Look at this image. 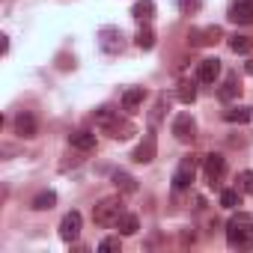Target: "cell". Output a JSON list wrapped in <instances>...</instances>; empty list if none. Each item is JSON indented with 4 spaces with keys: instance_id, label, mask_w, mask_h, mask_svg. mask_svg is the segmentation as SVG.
I'll list each match as a JSON object with an SVG mask.
<instances>
[{
    "instance_id": "obj_1",
    "label": "cell",
    "mask_w": 253,
    "mask_h": 253,
    "mask_svg": "<svg viewBox=\"0 0 253 253\" xmlns=\"http://www.w3.org/2000/svg\"><path fill=\"white\" fill-rule=\"evenodd\" d=\"M92 122H95V128H98V131L110 134L113 140H128V137L137 131L131 119L119 116V110H110V107H98V110L92 113Z\"/></svg>"
},
{
    "instance_id": "obj_2",
    "label": "cell",
    "mask_w": 253,
    "mask_h": 253,
    "mask_svg": "<svg viewBox=\"0 0 253 253\" xmlns=\"http://www.w3.org/2000/svg\"><path fill=\"white\" fill-rule=\"evenodd\" d=\"M226 241H229V247L250 250L253 247V217L250 214H235L226 223Z\"/></svg>"
},
{
    "instance_id": "obj_3",
    "label": "cell",
    "mask_w": 253,
    "mask_h": 253,
    "mask_svg": "<svg viewBox=\"0 0 253 253\" xmlns=\"http://www.w3.org/2000/svg\"><path fill=\"white\" fill-rule=\"evenodd\" d=\"M125 209H122V200L119 197H107V200H101L98 206H92V220H95V226H116V220H119V214H122Z\"/></svg>"
},
{
    "instance_id": "obj_4",
    "label": "cell",
    "mask_w": 253,
    "mask_h": 253,
    "mask_svg": "<svg viewBox=\"0 0 253 253\" xmlns=\"http://www.w3.org/2000/svg\"><path fill=\"white\" fill-rule=\"evenodd\" d=\"M197 167H200V158H197V155H185V158L179 161L176 173H173V188H176V191L191 188V182H194V176H197Z\"/></svg>"
},
{
    "instance_id": "obj_5",
    "label": "cell",
    "mask_w": 253,
    "mask_h": 253,
    "mask_svg": "<svg viewBox=\"0 0 253 253\" xmlns=\"http://www.w3.org/2000/svg\"><path fill=\"white\" fill-rule=\"evenodd\" d=\"M203 173H206V182H209L211 188H217V185L223 182V176H226V158L217 155V152L206 155V158H203Z\"/></svg>"
},
{
    "instance_id": "obj_6",
    "label": "cell",
    "mask_w": 253,
    "mask_h": 253,
    "mask_svg": "<svg viewBox=\"0 0 253 253\" xmlns=\"http://www.w3.org/2000/svg\"><path fill=\"white\" fill-rule=\"evenodd\" d=\"M173 134H176L179 143H194V137H197V122H194L191 113H179L173 119Z\"/></svg>"
},
{
    "instance_id": "obj_7",
    "label": "cell",
    "mask_w": 253,
    "mask_h": 253,
    "mask_svg": "<svg viewBox=\"0 0 253 253\" xmlns=\"http://www.w3.org/2000/svg\"><path fill=\"white\" fill-rule=\"evenodd\" d=\"M81 226H84V217H81V211H69V214H63V220H60V238L63 241H78V235H81Z\"/></svg>"
},
{
    "instance_id": "obj_8",
    "label": "cell",
    "mask_w": 253,
    "mask_h": 253,
    "mask_svg": "<svg viewBox=\"0 0 253 253\" xmlns=\"http://www.w3.org/2000/svg\"><path fill=\"white\" fill-rule=\"evenodd\" d=\"M12 125H15V134H18V137H36V134H39V122H36V116H33L30 110H21V113L12 119Z\"/></svg>"
},
{
    "instance_id": "obj_9",
    "label": "cell",
    "mask_w": 253,
    "mask_h": 253,
    "mask_svg": "<svg viewBox=\"0 0 253 253\" xmlns=\"http://www.w3.org/2000/svg\"><path fill=\"white\" fill-rule=\"evenodd\" d=\"M98 45H101V51H107V54H119V51L125 48V42H122V30H116V27H104V30L98 33Z\"/></svg>"
},
{
    "instance_id": "obj_10",
    "label": "cell",
    "mask_w": 253,
    "mask_h": 253,
    "mask_svg": "<svg viewBox=\"0 0 253 253\" xmlns=\"http://www.w3.org/2000/svg\"><path fill=\"white\" fill-rule=\"evenodd\" d=\"M220 36H223V30L217 24H211V27H203V30H191L188 42L191 45H214V42H220Z\"/></svg>"
},
{
    "instance_id": "obj_11",
    "label": "cell",
    "mask_w": 253,
    "mask_h": 253,
    "mask_svg": "<svg viewBox=\"0 0 253 253\" xmlns=\"http://www.w3.org/2000/svg\"><path fill=\"white\" fill-rule=\"evenodd\" d=\"M229 21L232 24H253V0H235L229 6Z\"/></svg>"
},
{
    "instance_id": "obj_12",
    "label": "cell",
    "mask_w": 253,
    "mask_h": 253,
    "mask_svg": "<svg viewBox=\"0 0 253 253\" xmlns=\"http://www.w3.org/2000/svg\"><path fill=\"white\" fill-rule=\"evenodd\" d=\"M217 75H220V60H217V57L200 60V69H197V81H200V84H214Z\"/></svg>"
},
{
    "instance_id": "obj_13",
    "label": "cell",
    "mask_w": 253,
    "mask_h": 253,
    "mask_svg": "<svg viewBox=\"0 0 253 253\" xmlns=\"http://www.w3.org/2000/svg\"><path fill=\"white\" fill-rule=\"evenodd\" d=\"M155 152H158V143H155V134H146V137H143V143H140V146L134 149V155H131V158H134L137 164H149V161L155 158Z\"/></svg>"
},
{
    "instance_id": "obj_14",
    "label": "cell",
    "mask_w": 253,
    "mask_h": 253,
    "mask_svg": "<svg viewBox=\"0 0 253 253\" xmlns=\"http://www.w3.org/2000/svg\"><path fill=\"white\" fill-rule=\"evenodd\" d=\"M69 143L75 149H81V152H92L95 149V134L92 131H72L69 134Z\"/></svg>"
},
{
    "instance_id": "obj_15",
    "label": "cell",
    "mask_w": 253,
    "mask_h": 253,
    "mask_svg": "<svg viewBox=\"0 0 253 253\" xmlns=\"http://www.w3.org/2000/svg\"><path fill=\"white\" fill-rule=\"evenodd\" d=\"M131 15L140 21V24H149L155 18V0H137V3L131 6Z\"/></svg>"
},
{
    "instance_id": "obj_16",
    "label": "cell",
    "mask_w": 253,
    "mask_h": 253,
    "mask_svg": "<svg viewBox=\"0 0 253 253\" xmlns=\"http://www.w3.org/2000/svg\"><path fill=\"white\" fill-rule=\"evenodd\" d=\"M143 98H146V89L143 86H131V89L122 92V107L125 110H137L143 104Z\"/></svg>"
},
{
    "instance_id": "obj_17",
    "label": "cell",
    "mask_w": 253,
    "mask_h": 253,
    "mask_svg": "<svg viewBox=\"0 0 253 253\" xmlns=\"http://www.w3.org/2000/svg\"><path fill=\"white\" fill-rule=\"evenodd\" d=\"M116 229H119V235H134V232L140 229V220H137V214H131V211H122V214H119V220H116Z\"/></svg>"
},
{
    "instance_id": "obj_18",
    "label": "cell",
    "mask_w": 253,
    "mask_h": 253,
    "mask_svg": "<svg viewBox=\"0 0 253 253\" xmlns=\"http://www.w3.org/2000/svg\"><path fill=\"white\" fill-rule=\"evenodd\" d=\"M229 48L235 54H250L253 51V33H235V36H229Z\"/></svg>"
},
{
    "instance_id": "obj_19",
    "label": "cell",
    "mask_w": 253,
    "mask_h": 253,
    "mask_svg": "<svg viewBox=\"0 0 253 253\" xmlns=\"http://www.w3.org/2000/svg\"><path fill=\"white\" fill-rule=\"evenodd\" d=\"M250 116H253V110H250V107H244V104H232V107H226V110H223V119H226V122H238V125H241V122H247Z\"/></svg>"
},
{
    "instance_id": "obj_20",
    "label": "cell",
    "mask_w": 253,
    "mask_h": 253,
    "mask_svg": "<svg viewBox=\"0 0 253 253\" xmlns=\"http://www.w3.org/2000/svg\"><path fill=\"white\" fill-rule=\"evenodd\" d=\"M238 92H241V84H238V75H229V78L223 81V86H220V92H217V95H220L223 101H232V98H235Z\"/></svg>"
},
{
    "instance_id": "obj_21",
    "label": "cell",
    "mask_w": 253,
    "mask_h": 253,
    "mask_svg": "<svg viewBox=\"0 0 253 253\" xmlns=\"http://www.w3.org/2000/svg\"><path fill=\"white\" fill-rule=\"evenodd\" d=\"M134 42H137V48H143V51L155 48V30H152L149 24H143V27L137 30V36H134Z\"/></svg>"
},
{
    "instance_id": "obj_22",
    "label": "cell",
    "mask_w": 253,
    "mask_h": 253,
    "mask_svg": "<svg viewBox=\"0 0 253 253\" xmlns=\"http://www.w3.org/2000/svg\"><path fill=\"white\" fill-rule=\"evenodd\" d=\"M176 98L182 104H191L197 98V84L194 81H179V89H176Z\"/></svg>"
},
{
    "instance_id": "obj_23",
    "label": "cell",
    "mask_w": 253,
    "mask_h": 253,
    "mask_svg": "<svg viewBox=\"0 0 253 253\" xmlns=\"http://www.w3.org/2000/svg\"><path fill=\"white\" fill-rule=\"evenodd\" d=\"M113 185H116L119 191H125V194H134V191H137V182H134L128 173H122V170L113 173Z\"/></svg>"
},
{
    "instance_id": "obj_24",
    "label": "cell",
    "mask_w": 253,
    "mask_h": 253,
    "mask_svg": "<svg viewBox=\"0 0 253 253\" xmlns=\"http://www.w3.org/2000/svg\"><path fill=\"white\" fill-rule=\"evenodd\" d=\"M54 203H57V194L54 191H42V194L33 197V209L36 211H48V209H54Z\"/></svg>"
},
{
    "instance_id": "obj_25",
    "label": "cell",
    "mask_w": 253,
    "mask_h": 253,
    "mask_svg": "<svg viewBox=\"0 0 253 253\" xmlns=\"http://www.w3.org/2000/svg\"><path fill=\"white\" fill-rule=\"evenodd\" d=\"M241 203V197H238V191H232V188H226V191H220V206L223 209H235Z\"/></svg>"
},
{
    "instance_id": "obj_26",
    "label": "cell",
    "mask_w": 253,
    "mask_h": 253,
    "mask_svg": "<svg viewBox=\"0 0 253 253\" xmlns=\"http://www.w3.org/2000/svg\"><path fill=\"white\" fill-rule=\"evenodd\" d=\"M238 191L253 197V170H244V173H238Z\"/></svg>"
},
{
    "instance_id": "obj_27",
    "label": "cell",
    "mask_w": 253,
    "mask_h": 253,
    "mask_svg": "<svg viewBox=\"0 0 253 253\" xmlns=\"http://www.w3.org/2000/svg\"><path fill=\"white\" fill-rule=\"evenodd\" d=\"M200 6H203V0H179V9H182L185 15H194Z\"/></svg>"
},
{
    "instance_id": "obj_28",
    "label": "cell",
    "mask_w": 253,
    "mask_h": 253,
    "mask_svg": "<svg viewBox=\"0 0 253 253\" xmlns=\"http://www.w3.org/2000/svg\"><path fill=\"white\" fill-rule=\"evenodd\" d=\"M98 250H101V253H110V250H119V238H104V241H98Z\"/></svg>"
},
{
    "instance_id": "obj_29",
    "label": "cell",
    "mask_w": 253,
    "mask_h": 253,
    "mask_svg": "<svg viewBox=\"0 0 253 253\" xmlns=\"http://www.w3.org/2000/svg\"><path fill=\"white\" fill-rule=\"evenodd\" d=\"M244 69H247V72H250V75H253V57H250V60H247V66H244Z\"/></svg>"
}]
</instances>
